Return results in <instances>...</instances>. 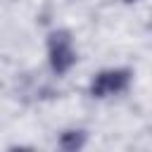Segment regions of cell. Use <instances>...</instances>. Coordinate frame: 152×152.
<instances>
[{
	"mask_svg": "<svg viewBox=\"0 0 152 152\" xmlns=\"http://www.w3.org/2000/svg\"><path fill=\"white\" fill-rule=\"evenodd\" d=\"M86 145V133L83 131H64L59 135V147L66 152H76Z\"/></svg>",
	"mask_w": 152,
	"mask_h": 152,
	"instance_id": "cell-3",
	"label": "cell"
},
{
	"mask_svg": "<svg viewBox=\"0 0 152 152\" xmlns=\"http://www.w3.org/2000/svg\"><path fill=\"white\" fill-rule=\"evenodd\" d=\"M126 2H138V0H126Z\"/></svg>",
	"mask_w": 152,
	"mask_h": 152,
	"instance_id": "cell-4",
	"label": "cell"
},
{
	"mask_svg": "<svg viewBox=\"0 0 152 152\" xmlns=\"http://www.w3.org/2000/svg\"><path fill=\"white\" fill-rule=\"evenodd\" d=\"M131 83V74L126 69H107V71H100L93 83H90V95L102 100V97H109V95H119L128 88Z\"/></svg>",
	"mask_w": 152,
	"mask_h": 152,
	"instance_id": "cell-2",
	"label": "cell"
},
{
	"mask_svg": "<svg viewBox=\"0 0 152 152\" xmlns=\"http://www.w3.org/2000/svg\"><path fill=\"white\" fill-rule=\"evenodd\" d=\"M48 52H50V66L59 76L76 64V52H74L69 31H52L48 40Z\"/></svg>",
	"mask_w": 152,
	"mask_h": 152,
	"instance_id": "cell-1",
	"label": "cell"
}]
</instances>
